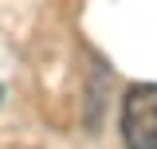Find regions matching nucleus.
<instances>
[{
  "mask_svg": "<svg viewBox=\"0 0 157 149\" xmlns=\"http://www.w3.org/2000/svg\"><path fill=\"white\" fill-rule=\"evenodd\" d=\"M126 149H157V82H137L122 98Z\"/></svg>",
  "mask_w": 157,
  "mask_h": 149,
  "instance_id": "obj_1",
  "label": "nucleus"
}]
</instances>
